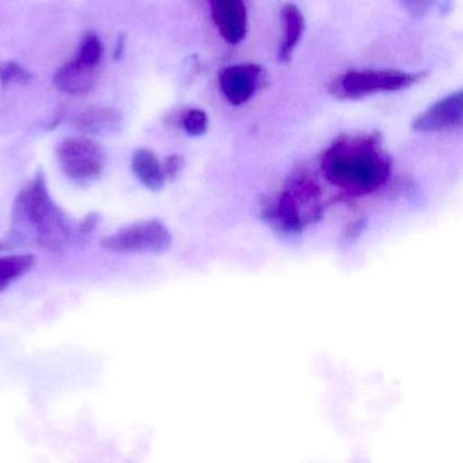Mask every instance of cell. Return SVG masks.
<instances>
[{
	"mask_svg": "<svg viewBox=\"0 0 463 463\" xmlns=\"http://www.w3.org/2000/svg\"><path fill=\"white\" fill-rule=\"evenodd\" d=\"M321 167L332 185L356 196L378 191L392 175V161L378 134L338 137L325 151Z\"/></svg>",
	"mask_w": 463,
	"mask_h": 463,
	"instance_id": "6da1fadb",
	"label": "cell"
},
{
	"mask_svg": "<svg viewBox=\"0 0 463 463\" xmlns=\"http://www.w3.org/2000/svg\"><path fill=\"white\" fill-rule=\"evenodd\" d=\"M10 237V245H36L51 251L61 250L69 243H74V227L64 211L53 202L42 173L15 199Z\"/></svg>",
	"mask_w": 463,
	"mask_h": 463,
	"instance_id": "7a4b0ae2",
	"label": "cell"
},
{
	"mask_svg": "<svg viewBox=\"0 0 463 463\" xmlns=\"http://www.w3.org/2000/svg\"><path fill=\"white\" fill-rule=\"evenodd\" d=\"M319 188L308 175H298L284 189L275 203L262 210V218L276 232L286 235L302 234L310 222L322 216L318 204Z\"/></svg>",
	"mask_w": 463,
	"mask_h": 463,
	"instance_id": "3957f363",
	"label": "cell"
},
{
	"mask_svg": "<svg viewBox=\"0 0 463 463\" xmlns=\"http://www.w3.org/2000/svg\"><path fill=\"white\" fill-rule=\"evenodd\" d=\"M424 77V72L398 70L349 71L333 80L329 91L338 99H362L375 94L405 90L419 83Z\"/></svg>",
	"mask_w": 463,
	"mask_h": 463,
	"instance_id": "277c9868",
	"label": "cell"
},
{
	"mask_svg": "<svg viewBox=\"0 0 463 463\" xmlns=\"http://www.w3.org/2000/svg\"><path fill=\"white\" fill-rule=\"evenodd\" d=\"M64 175L78 184L99 180L107 166V153L102 146L88 137H70L56 150Z\"/></svg>",
	"mask_w": 463,
	"mask_h": 463,
	"instance_id": "5b68a950",
	"label": "cell"
},
{
	"mask_svg": "<svg viewBox=\"0 0 463 463\" xmlns=\"http://www.w3.org/2000/svg\"><path fill=\"white\" fill-rule=\"evenodd\" d=\"M102 246L116 253L162 254L172 248L173 237L158 219L132 224L102 240Z\"/></svg>",
	"mask_w": 463,
	"mask_h": 463,
	"instance_id": "8992f818",
	"label": "cell"
},
{
	"mask_svg": "<svg viewBox=\"0 0 463 463\" xmlns=\"http://www.w3.org/2000/svg\"><path fill=\"white\" fill-rule=\"evenodd\" d=\"M463 124V93L455 91L435 102L414 118L411 128L416 132L457 131Z\"/></svg>",
	"mask_w": 463,
	"mask_h": 463,
	"instance_id": "52a82bcc",
	"label": "cell"
},
{
	"mask_svg": "<svg viewBox=\"0 0 463 463\" xmlns=\"http://www.w3.org/2000/svg\"><path fill=\"white\" fill-rule=\"evenodd\" d=\"M261 77L262 69L257 64L226 67L219 74V88L230 104L241 107L256 94Z\"/></svg>",
	"mask_w": 463,
	"mask_h": 463,
	"instance_id": "ba28073f",
	"label": "cell"
},
{
	"mask_svg": "<svg viewBox=\"0 0 463 463\" xmlns=\"http://www.w3.org/2000/svg\"><path fill=\"white\" fill-rule=\"evenodd\" d=\"M211 17L219 34L229 44H240L248 33L245 0H208Z\"/></svg>",
	"mask_w": 463,
	"mask_h": 463,
	"instance_id": "9c48e42d",
	"label": "cell"
},
{
	"mask_svg": "<svg viewBox=\"0 0 463 463\" xmlns=\"http://www.w3.org/2000/svg\"><path fill=\"white\" fill-rule=\"evenodd\" d=\"M97 67H89L78 61L66 64L55 74V85L59 90L70 96H82L93 90L97 83Z\"/></svg>",
	"mask_w": 463,
	"mask_h": 463,
	"instance_id": "30bf717a",
	"label": "cell"
},
{
	"mask_svg": "<svg viewBox=\"0 0 463 463\" xmlns=\"http://www.w3.org/2000/svg\"><path fill=\"white\" fill-rule=\"evenodd\" d=\"M281 24H283V40L279 48L278 58L281 63L291 61L292 53L305 33L306 23L302 12L295 5H284L281 9Z\"/></svg>",
	"mask_w": 463,
	"mask_h": 463,
	"instance_id": "8fae6325",
	"label": "cell"
},
{
	"mask_svg": "<svg viewBox=\"0 0 463 463\" xmlns=\"http://www.w3.org/2000/svg\"><path fill=\"white\" fill-rule=\"evenodd\" d=\"M132 172L137 175V180L150 189L151 192H159L164 189L166 184L164 169L156 154L150 150H137L132 158Z\"/></svg>",
	"mask_w": 463,
	"mask_h": 463,
	"instance_id": "7c38bea8",
	"label": "cell"
},
{
	"mask_svg": "<svg viewBox=\"0 0 463 463\" xmlns=\"http://www.w3.org/2000/svg\"><path fill=\"white\" fill-rule=\"evenodd\" d=\"M121 121L120 113L115 109H90L80 113L72 120L75 128L89 134H99L115 128Z\"/></svg>",
	"mask_w": 463,
	"mask_h": 463,
	"instance_id": "4fadbf2b",
	"label": "cell"
},
{
	"mask_svg": "<svg viewBox=\"0 0 463 463\" xmlns=\"http://www.w3.org/2000/svg\"><path fill=\"white\" fill-rule=\"evenodd\" d=\"M34 264L32 254L0 257V291L6 289L10 284L25 276Z\"/></svg>",
	"mask_w": 463,
	"mask_h": 463,
	"instance_id": "5bb4252c",
	"label": "cell"
},
{
	"mask_svg": "<svg viewBox=\"0 0 463 463\" xmlns=\"http://www.w3.org/2000/svg\"><path fill=\"white\" fill-rule=\"evenodd\" d=\"M102 53H104V48L99 37L93 33L86 34L85 39L80 43L77 61L85 66L97 67L101 61Z\"/></svg>",
	"mask_w": 463,
	"mask_h": 463,
	"instance_id": "9a60e30c",
	"label": "cell"
},
{
	"mask_svg": "<svg viewBox=\"0 0 463 463\" xmlns=\"http://www.w3.org/2000/svg\"><path fill=\"white\" fill-rule=\"evenodd\" d=\"M181 123H183L184 131L189 137H199L207 132L208 127H210V118L203 109H189L184 113Z\"/></svg>",
	"mask_w": 463,
	"mask_h": 463,
	"instance_id": "2e32d148",
	"label": "cell"
},
{
	"mask_svg": "<svg viewBox=\"0 0 463 463\" xmlns=\"http://www.w3.org/2000/svg\"><path fill=\"white\" fill-rule=\"evenodd\" d=\"M99 223V213H89L85 219L80 221V226H78L77 232H75L74 243H80V245L88 243L90 238L93 237L94 232H96Z\"/></svg>",
	"mask_w": 463,
	"mask_h": 463,
	"instance_id": "e0dca14e",
	"label": "cell"
},
{
	"mask_svg": "<svg viewBox=\"0 0 463 463\" xmlns=\"http://www.w3.org/2000/svg\"><path fill=\"white\" fill-rule=\"evenodd\" d=\"M29 74L15 63H6L0 66V82L9 85L12 82H25L29 80Z\"/></svg>",
	"mask_w": 463,
	"mask_h": 463,
	"instance_id": "ac0fdd59",
	"label": "cell"
},
{
	"mask_svg": "<svg viewBox=\"0 0 463 463\" xmlns=\"http://www.w3.org/2000/svg\"><path fill=\"white\" fill-rule=\"evenodd\" d=\"M367 229V221L363 218L356 219L351 222L346 227L345 232H343L341 237V245L352 246L359 241L364 230Z\"/></svg>",
	"mask_w": 463,
	"mask_h": 463,
	"instance_id": "d6986e66",
	"label": "cell"
},
{
	"mask_svg": "<svg viewBox=\"0 0 463 463\" xmlns=\"http://www.w3.org/2000/svg\"><path fill=\"white\" fill-rule=\"evenodd\" d=\"M161 164L166 180L175 181L177 180L178 175H181L184 167H185V158L183 156L175 154V156H166Z\"/></svg>",
	"mask_w": 463,
	"mask_h": 463,
	"instance_id": "ffe728a7",
	"label": "cell"
},
{
	"mask_svg": "<svg viewBox=\"0 0 463 463\" xmlns=\"http://www.w3.org/2000/svg\"><path fill=\"white\" fill-rule=\"evenodd\" d=\"M433 0H401V4L405 7L406 12L413 17H422L427 14Z\"/></svg>",
	"mask_w": 463,
	"mask_h": 463,
	"instance_id": "44dd1931",
	"label": "cell"
},
{
	"mask_svg": "<svg viewBox=\"0 0 463 463\" xmlns=\"http://www.w3.org/2000/svg\"><path fill=\"white\" fill-rule=\"evenodd\" d=\"M13 248L12 245H10L9 242H0V251L7 250V249Z\"/></svg>",
	"mask_w": 463,
	"mask_h": 463,
	"instance_id": "7402d4cb",
	"label": "cell"
}]
</instances>
